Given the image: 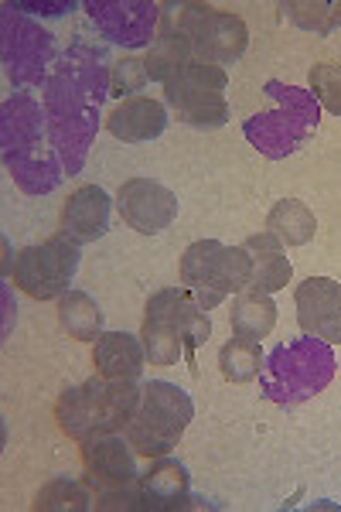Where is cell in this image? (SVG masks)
Instances as JSON below:
<instances>
[{"label": "cell", "mask_w": 341, "mask_h": 512, "mask_svg": "<svg viewBox=\"0 0 341 512\" xmlns=\"http://www.w3.org/2000/svg\"><path fill=\"white\" fill-rule=\"evenodd\" d=\"M93 485L86 478H69L58 475L52 482L41 485V492L35 495L31 509L35 512H86L93 509Z\"/></svg>", "instance_id": "obj_23"}, {"label": "cell", "mask_w": 341, "mask_h": 512, "mask_svg": "<svg viewBox=\"0 0 341 512\" xmlns=\"http://www.w3.org/2000/svg\"><path fill=\"white\" fill-rule=\"evenodd\" d=\"M266 96H273L280 106L246 120L243 134L260 147L266 158H287L318 127V99L304 93V89L280 86V82H266Z\"/></svg>", "instance_id": "obj_5"}, {"label": "cell", "mask_w": 341, "mask_h": 512, "mask_svg": "<svg viewBox=\"0 0 341 512\" xmlns=\"http://www.w3.org/2000/svg\"><path fill=\"white\" fill-rule=\"evenodd\" d=\"M191 420H195L191 396L168 379H151L144 386V403L127 427V441L140 458H164L181 444Z\"/></svg>", "instance_id": "obj_3"}, {"label": "cell", "mask_w": 341, "mask_h": 512, "mask_svg": "<svg viewBox=\"0 0 341 512\" xmlns=\"http://www.w3.org/2000/svg\"><path fill=\"white\" fill-rule=\"evenodd\" d=\"M151 82V76H147V65L144 59H120L113 62V72H110V89L116 96L130 99V93H140V89Z\"/></svg>", "instance_id": "obj_28"}, {"label": "cell", "mask_w": 341, "mask_h": 512, "mask_svg": "<svg viewBox=\"0 0 341 512\" xmlns=\"http://www.w3.org/2000/svg\"><path fill=\"white\" fill-rule=\"evenodd\" d=\"M103 35L120 45H147L154 31V4H86Z\"/></svg>", "instance_id": "obj_16"}, {"label": "cell", "mask_w": 341, "mask_h": 512, "mask_svg": "<svg viewBox=\"0 0 341 512\" xmlns=\"http://www.w3.org/2000/svg\"><path fill=\"white\" fill-rule=\"evenodd\" d=\"M164 103L178 113L181 123L195 130H219L229 120L226 93L219 89H181V93H164Z\"/></svg>", "instance_id": "obj_19"}, {"label": "cell", "mask_w": 341, "mask_h": 512, "mask_svg": "<svg viewBox=\"0 0 341 512\" xmlns=\"http://www.w3.org/2000/svg\"><path fill=\"white\" fill-rule=\"evenodd\" d=\"M96 509L103 512H144V495H140V478L127 485H113V489L96 492Z\"/></svg>", "instance_id": "obj_27"}, {"label": "cell", "mask_w": 341, "mask_h": 512, "mask_svg": "<svg viewBox=\"0 0 341 512\" xmlns=\"http://www.w3.org/2000/svg\"><path fill=\"white\" fill-rule=\"evenodd\" d=\"M55 420L65 437L86 441L93 434H116L110 424V396H106V379L93 376L79 386L62 390L55 400Z\"/></svg>", "instance_id": "obj_10"}, {"label": "cell", "mask_w": 341, "mask_h": 512, "mask_svg": "<svg viewBox=\"0 0 341 512\" xmlns=\"http://www.w3.org/2000/svg\"><path fill=\"white\" fill-rule=\"evenodd\" d=\"M86 93L89 89H79L76 82H72L69 72H62V76L52 79V86H48V113H52V130H55V140L65 134L62 147L58 151L65 154V161H69V171H76L82 158H86V144L89 137H93V127H96V106L86 103Z\"/></svg>", "instance_id": "obj_8"}, {"label": "cell", "mask_w": 341, "mask_h": 512, "mask_svg": "<svg viewBox=\"0 0 341 512\" xmlns=\"http://www.w3.org/2000/svg\"><path fill=\"white\" fill-rule=\"evenodd\" d=\"M246 253H249V263H253V277H249V287L260 294H277L284 291L294 277V267H290L287 253H284V243H280L273 233H256L246 239Z\"/></svg>", "instance_id": "obj_18"}, {"label": "cell", "mask_w": 341, "mask_h": 512, "mask_svg": "<svg viewBox=\"0 0 341 512\" xmlns=\"http://www.w3.org/2000/svg\"><path fill=\"white\" fill-rule=\"evenodd\" d=\"M297 325L304 335L341 345V284L331 277H307L297 284Z\"/></svg>", "instance_id": "obj_11"}, {"label": "cell", "mask_w": 341, "mask_h": 512, "mask_svg": "<svg viewBox=\"0 0 341 512\" xmlns=\"http://www.w3.org/2000/svg\"><path fill=\"white\" fill-rule=\"evenodd\" d=\"M263 366H266V355L260 349V342H253V338L232 335L219 349V373L226 383H253L263 373Z\"/></svg>", "instance_id": "obj_24"}, {"label": "cell", "mask_w": 341, "mask_h": 512, "mask_svg": "<svg viewBox=\"0 0 341 512\" xmlns=\"http://www.w3.org/2000/svg\"><path fill=\"white\" fill-rule=\"evenodd\" d=\"M232 335L239 338H253V342H260L273 332V325H277V304H273L270 294H260L253 291V287H246V291L236 294V301H232Z\"/></svg>", "instance_id": "obj_20"}, {"label": "cell", "mask_w": 341, "mask_h": 512, "mask_svg": "<svg viewBox=\"0 0 341 512\" xmlns=\"http://www.w3.org/2000/svg\"><path fill=\"white\" fill-rule=\"evenodd\" d=\"M260 376L266 383V396H270V400L301 403L328 386V379L335 376V355H331L328 342L307 335V342L280 345V349L266 359Z\"/></svg>", "instance_id": "obj_6"}, {"label": "cell", "mask_w": 341, "mask_h": 512, "mask_svg": "<svg viewBox=\"0 0 341 512\" xmlns=\"http://www.w3.org/2000/svg\"><path fill=\"white\" fill-rule=\"evenodd\" d=\"M110 212H113V198L103 188L82 185L69 195V202L62 209V236H69L79 246L96 243V239L110 233Z\"/></svg>", "instance_id": "obj_13"}, {"label": "cell", "mask_w": 341, "mask_h": 512, "mask_svg": "<svg viewBox=\"0 0 341 512\" xmlns=\"http://www.w3.org/2000/svg\"><path fill=\"white\" fill-rule=\"evenodd\" d=\"M106 130L123 144H147L168 130V106L151 96H130L110 110Z\"/></svg>", "instance_id": "obj_14"}, {"label": "cell", "mask_w": 341, "mask_h": 512, "mask_svg": "<svg viewBox=\"0 0 341 512\" xmlns=\"http://www.w3.org/2000/svg\"><path fill=\"white\" fill-rule=\"evenodd\" d=\"M79 270V243L69 236H52L45 243L24 246L14 260V287L35 301H58L69 294V284Z\"/></svg>", "instance_id": "obj_7"}, {"label": "cell", "mask_w": 341, "mask_h": 512, "mask_svg": "<svg viewBox=\"0 0 341 512\" xmlns=\"http://www.w3.org/2000/svg\"><path fill=\"white\" fill-rule=\"evenodd\" d=\"M307 82H311V96L324 110L341 117V62H318Z\"/></svg>", "instance_id": "obj_25"}, {"label": "cell", "mask_w": 341, "mask_h": 512, "mask_svg": "<svg viewBox=\"0 0 341 512\" xmlns=\"http://www.w3.org/2000/svg\"><path fill=\"white\" fill-rule=\"evenodd\" d=\"M133 444L123 434H93L82 441V465H86V482L93 489H113V485H127L137 472V458H133Z\"/></svg>", "instance_id": "obj_12"}, {"label": "cell", "mask_w": 341, "mask_h": 512, "mask_svg": "<svg viewBox=\"0 0 341 512\" xmlns=\"http://www.w3.org/2000/svg\"><path fill=\"white\" fill-rule=\"evenodd\" d=\"M154 45L226 69L246 55L249 28L239 14L215 11L212 4H164Z\"/></svg>", "instance_id": "obj_1"}, {"label": "cell", "mask_w": 341, "mask_h": 512, "mask_svg": "<svg viewBox=\"0 0 341 512\" xmlns=\"http://www.w3.org/2000/svg\"><path fill=\"white\" fill-rule=\"evenodd\" d=\"M209 311L191 297L185 287H164L147 297L140 342L151 366H174L181 355L195 359V352L209 342Z\"/></svg>", "instance_id": "obj_2"}, {"label": "cell", "mask_w": 341, "mask_h": 512, "mask_svg": "<svg viewBox=\"0 0 341 512\" xmlns=\"http://www.w3.org/2000/svg\"><path fill=\"white\" fill-rule=\"evenodd\" d=\"M144 342L130 332H103L93 342V366L103 379H140L144 373Z\"/></svg>", "instance_id": "obj_17"}, {"label": "cell", "mask_w": 341, "mask_h": 512, "mask_svg": "<svg viewBox=\"0 0 341 512\" xmlns=\"http://www.w3.org/2000/svg\"><path fill=\"white\" fill-rule=\"evenodd\" d=\"M140 495H144V512H178L191 502V475L178 458H154L151 472L140 475Z\"/></svg>", "instance_id": "obj_15"}, {"label": "cell", "mask_w": 341, "mask_h": 512, "mask_svg": "<svg viewBox=\"0 0 341 512\" xmlns=\"http://www.w3.org/2000/svg\"><path fill=\"white\" fill-rule=\"evenodd\" d=\"M266 233H273L284 246H304L318 233V219L301 198H280L266 216Z\"/></svg>", "instance_id": "obj_22"}, {"label": "cell", "mask_w": 341, "mask_h": 512, "mask_svg": "<svg viewBox=\"0 0 341 512\" xmlns=\"http://www.w3.org/2000/svg\"><path fill=\"white\" fill-rule=\"evenodd\" d=\"M253 263L246 246H226L219 239H198L181 256V284L205 311L219 308L229 294L249 287Z\"/></svg>", "instance_id": "obj_4"}, {"label": "cell", "mask_w": 341, "mask_h": 512, "mask_svg": "<svg viewBox=\"0 0 341 512\" xmlns=\"http://www.w3.org/2000/svg\"><path fill=\"white\" fill-rule=\"evenodd\" d=\"M116 209H120L123 222L137 229L140 236H157L178 219V195L168 185L154 178H130L116 192Z\"/></svg>", "instance_id": "obj_9"}, {"label": "cell", "mask_w": 341, "mask_h": 512, "mask_svg": "<svg viewBox=\"0 0 341 512\" xmlns=\"http://www.w3.org/2000/svg\"><path fill=\"white\" fill-rule=\"evenodd\" d=\"M284 11L294 18L301 28L318 31V35H331V31L341 24V4H284Z\"/></svg>", "instance_id": "obj_26"}, {"label": "cell", "mask_w": 341, "mask_h": 512, "mask_svg": "<svg viewBox=\"0 0 341 512\" xmlns=\"http://www.w3.org/2000/svg\"><path fill=\"white\" fill-rule=\"evenodd\" d=\"M58 325H62V332L69 338L96 342L103 335L106 315L86 291H69L65 297H58Z\"/></svg>", "instance_id": "obj_21"}]
</instances>
